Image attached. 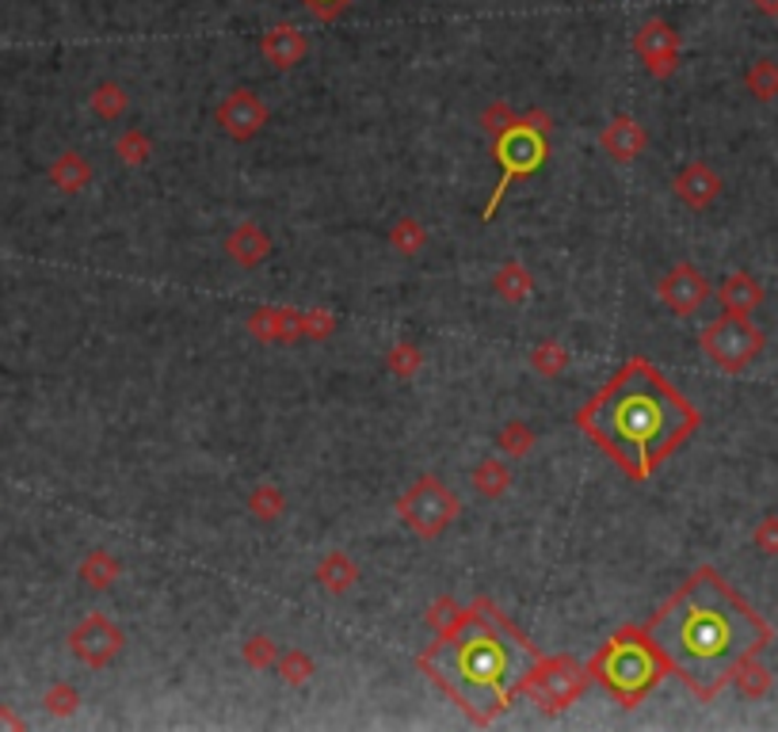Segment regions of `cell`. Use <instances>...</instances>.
Returning a JSON list of instances; mask_svg holds the SVG:
<instances>
[{
	"mask_svg": "<svg viewBox=\"0 0 778 732\" xmlns=\"http://www.w3.org/2000/svg\"><path fill=\"white\" fill-rule=\"evenodd\" d=\"M587 679H592L587 664H576V660H569V656H553V660L534 664V671L523 683V695L531 698L538 710L561 713L584 695Z\"/></svg>",
	"mask_w": 778,
	"mask_h": 732,
	"instance_id": "8",
	"label": "cell"
},
{
	"mask_svg": "<svg viewBox=\"0 0 778 732\" xmlns=\"http://www.w3.org/2000/svg\"><path fill=\"white\" fill-rule=\"evenodd\" d=\"M587 671L610 698H618L623 706H637L664 679L668 668L657 648H652L645 626H626L592 656Z\"/></svg>",
	"mask_w": 778,
	"mask_h": 732,
	"instance_id": "4",
	"label": "cell"
},
{
	"mask_svg": "<svg viewBox=\"0 0 778 732\" xmlns=\"http://www.w3.org/2000/svg\"><path fill=\"white\" fill-rule=\"evenodd\" d=\"M275 671L283 676V683L302 687V683H310V676H313V660L305 648H287V653H279Z\"/></svg>",
	"mask_w": 778,
	"mask_h": 732,
	"instance_id": "28",
	"label": "cell"
},
{
	"mask_svg": "<svg viewBox=\"0 0 778 732\" xmlns=\"http://www.w3.org/2000/svg\"><path fill=\"white\" fill-rule=\"evenodd\" d=\"M122 564L115 561L111 553H104V549H96V553L85 557V564H80V580H85L93 592H104V588H111L115 580H119Z\"/></svg>",
	"mask_w": 778,
	"mask_h": 732,
	"instance_id": "25",
	"label": "cell"
},
{
	"mask_svg": "<svg viewBox=\"0 0 778 732\" xmlns=\"http://www.w3.org/2000/svg\"><path fill=\"white\" fill-rule=\"evenodd\" d=\"M706 298H710V279L694 268V263H676V268L660 279V302H664L676 317H687V313L702 310Z\"/></svg>",
	"mask_w": 778,
	"mask_h": 732,
	"instance_id": "12",
	"label": "cell"
},
{
	"mask_svg": "<svg viewBox=\"0 0 778 732\" xmlns=\"http://www.w3.org/2000/svg\"><path fill=\"white\" fill-rule=\"evenodd\" d=\"M752 542H756L759 553L778 557V515H767V519L759 523L756 535H752Z\"/></svg>",
	"mask_w": 778,
	"mask_h": 732,
	"instance_id": "38",
	"label": "cell"
},
{
	"mask_svg": "<svg viewBox=\"0 0 778 732\" xmlns=\"http://www.w3.org/2000/svg\"><path fill=\"white\" fill-rule=\"evenodd\" d=\"M730 683H736V690H741L744 698H764L767 690H771V671H767L756 656H748V660L736 664Z\"/></svg>",
	"mask_w": 778,
	"mask_h": 732,
	"instance_id": "26",
	"label": "cell"
},
{
	"mask_svg": "<svg viewBox=\"0 0 778 732\" xmlns=\"http://www.w3.org/2000/svg\"><path fill=\"white\" fill-rule=\"evenodd\" d=\"M302 329H305V340H328L336 329V317L328 310H305Z\"/></svg>",
	"mask_w": 778,
	"mask_h": 732,
	"instance_id": "37",
	"label": "cell"
},
{
	"mask_svg": "<svg viewBox=\"0 0 778 732\" xmlns=\"http://www.w3.org/2000/svg\"><path fill=\"white\" fill-rule=\"evenodd\" d=\"M672 187H676V195L683 198L691 211H706L710 203H714L717 195H722V176H717L710 164H702V161H691V164H683L680 172H676V180H672Z\"/></svg>",
	"mask_w": 778,
	"mask_h": 732,
	"instance_id": "14",
	"label": "cell"
},
{
	"mask_svg": "<svg viewBox=\"0 0 778 732\" xmlns=\"http://www.w3.org/2000/svg\"><path fill=\"white\" fill-rule=\"evenodd\" d=\"M310 8L317 20H336V15L347 8V0H310Z\"/></svg>",
	"mask_w": 778,
	"mask_h": 732,
	"instance_id": "40",
	"label": "cell"
},
{
	"mask_svg": "<svg viewBox=\"0 0 778 732\" xmlns=\"http://www.w3.org/2000/svg\"><path fill=\"white\" fill-rule=\"evenodd\" d=\"M50 180H54V187L65 191V195H77V191H85L88 183H93V164L69 149V153H62L50 164Z\"/></svg>",
	"mask_w": 778,
	"mask_h": 732,
	"instance_id": "20",
	"label": "cell"
},
{
	"mask_svg": "<svg viewBox=\"0 0 778 732\" xmlns=\"http://www.w3.org/2000/svg\"><path fill=\"white\" fill-rule=\"evenodd\" d=\"M248 332L263 344H294V340H305L302 329V313L287 310V305H263L248 317Z\"/></svg>",
	"mask_w": 778,
	"mask_h": 732,
	"instance_id": "13",
	"label": "cell"
},
{
	"mask_svg": "<svg viewBox=\"0 0 778 732\" xmlns=\"http://www.w3.org/2000/svg\"><path fill=\"white\" fill-rule=\"evenodd\" d=\"M699 344L714 366H722V370L730 374H741L744 366L764 352V332L748 317H741V313H722V317L702 329Z\"/></svg>",
	"mask_w": 778,
	"mask_h": 732,
	"instance_id": "7",
	"label": "cell"
},
{
	"mask_svg": "<svg viewBox=\"0 0 778 732\" xmlns=\"http://www.w3.org/2000/svg\"><path fill=\"white\" fill-rule=\"evenodd\" d=\"M634 50L641 54L649 77L668 80L680 69V35H676L672 23L664 20H645L634 35Z\"/></svg>",
	"mask_w": 778,
	"mask_h": 732,
	"instance_id": "10",
	"label": "cell"
},
{
	"mask_svg": "<svg viewBox=\"0 0 778 732\" xmlns=\"http://www.w3.org/2000/svg\"><path fill=\"white\" fill-rule=\"evenodd\" d=\"M245 660H248V668H256V671L275 668V664H279L275 640H271V637H252V640L245 645Z\"/></svg>",
	"mask_w": 778,
	"mask_h": 732,
	"instance_id": "34",
	"label": "cell"
},
{
	"mask_svg": "<svg viewBox=\"0 0 778 732\" xmlns=\"http://www.w3.org/2000/svg\"><path fill=\"white\" fill-rule=\"evenodd\" d=\"M603 141V149H607L615 161H634V157H641L645 153V146H649V134H645V127L637 119H630V115H615L610 119V127L599 134Z\"/></svg>",
	"mask_w": 778,
	"mask_h": 732,
	"instance_id": "16",
	"label": "cell"
},
{
	"mask_svg": "<svg viewBox=\"0 0 778 732\" xmlns=\"http://www.w3.org/2000/svg\"><path fill=\"white\" fill-rule=\"evenodd\" d=\"M88 107H93V111L104 122H115L119 115H127L130 96H127V88H122V85H115V80H104V85L93 88V96H88Z\"/></svg>",
	"mask_w": 778,
	"mask_h": 732,
	"instance_id": "24",
	"label": "cell"
},
{
	"mask_svg": "<svg viewBox=\"0 0 778 732\" xmlns=\"http://www.w3.org/2000/svg\"><path fill=\"white\" fill-rule=\"evenodd\" d=\"M122 645H127V634L107 614H85V622L69 634L73 656L88 668H107L122 653Z\"/></svg>",
	"mask_w": 778,
	"mask_h": 732,
	"instance_id": "9",
	"label": "cell"
},
{
	"mask_svg": "<svg viewBox=\"0 0 778 732\" xmlns=\"http://www.w3.org/2000/svg\"><path fill=\"white\" fill-rule=\"evenodd\" d=\"M389 245H393L401 256H417L420 248L428 245V233L417 218H397V226L389 229Z\"/></svg>",
	"mask_w": 778,
	"mask_h": 732,
	"instance_id": "29",
	"label": "cell"
},
{
	"mask_svg": "<svg viewBox=\"0 0 778 732\" xmlns=\"http://www.w3.org/2000/svg\"><path fill=\"white\" fill-rule=\"evenodd\" d=\"M500 451L504 454H511V458H523V454H531V446H534V431L527 428V423H508V428L500 431Z\"/></svg>",
	"mask_w": 778,
	"mask_h": 732,
	"instance_id": "33",
	"label": "cell"
},
{
	"mask_svg": "<svg viewBox=\"0 0 778 732\" xmlns=\"http://www.w3.org/2000/svg\"><path fill=\"white\" fill-rule=\"evenodd\" d=\"M149 153H153V141H149L145 130H122L119 138H115V157H119L122 164H130V169H138V164L149 161Z\"/></svg>",
	"mask_w": 778,
	"mask_h": 732,
	"instance_id": "27",
	"label": "cell"
},
{
	"mask_svg": "<svg viewBox=\"0 0 778 732\" xmlns=\"http://www.w3.org/2000/svg\"><path fill=\"white\" fill-rule=\"evenodd\" d=\"M458 603L454 599H439V603H432V611H428V622H432V629H439V634H446V629L458 622Z\"/></svg>",
	"mask_w": 778,
	"mask_h": 732,
	"instance_id": "39",
	"label": "cell"
},
{
	"mask_svg": "<svg viewBox=\"0 0 778 732\" xmlns=\"http://www.w3.org/2000/svg\"><path fill=\"white\" fill-rule=\"evenodd\" d=\"M248 507H252V515L260 523H275L279 515H283V507H287V500H283V493H279L275 485H260L252 493V500H248Z\"/></svg>",
	"mask_w": 778,
	"mask_h": 732,
	"instance_id": "32",
	"label": "cell"
},
{
	"mask_svg": "<svg viewBox=\"0 0 778 732\" xmlns=\"http://www.w3.org/2000/svg\"><path fill=\"white\" fill-rule=\"evenodd\" d=\"M386 366L397 374V378H412V374L424 366V355H420V347L412 344V340H397V344L389 347V355H386Z\"/></svg>",
	"mask_w": 778,
	"mask_h": 732,
	"instance_id": "30",
	"label": "cell"
},
{
	"mask_svg": "<svg viewBox=\"0 0 778 732\" xmlns=\"http://www.w3.org/2000/svg\"><path fill=\"white\" fill-rule=\"evenodd\" d=\"M645 634L668 676L683 679L694 698L710 702L733 679L736 664L764 653L771 626L714 569H699L645 622Z\"/></svg>",
	"mask_w": 778,
	"mask_h": 732,
	"instance_id": "1",
	"label": "cell"
},
{
	"mask_svg": "<svg viewBox=\"0 0 778 732\" xmlns=\"http://www.w3.org/2000/svg\"><path fill=\"white\" fill-rule=\"evenodd\" d=\"M531 366L538 374H545V378H558V374L569 366V352L558 344V340H542V344L531 352Z\"/></svg>",
	"mask_w": 778,
	"mask_h": 732,
	"instance_id": "31",
	"label": "cell"
},
{
	"mask_svg": "<svg viewBox=\"0 0 778 732\" xmlns=\"http://www.w3.org/2000/svg\"><path fill=\"white\" fill-rule=\"evenodd\" d=\"M496 294L504 298L508 305H523L527 298L534 294V279H531V271L523 268V263H504L500 271H496Z\"/></svg>",
	"mask_w": 778,
	"mask_h": 732,
	"instance_id": "21",
	"label": "cell"
},
{
	"mask_svg": "<svg viewBox=\"0 0 778 732\" xmlns=\"http://www.w3.org/2000/svg\"><path fill=\"white\" fill-rule=\"evenodd\" d=\"M355 580H359V569H355L352 557H347L344 549H333V553L321 557L317 584L325 588L328 595H347L355 588Z\"/></svg>",
	"mask_w": 778,
	"mask_h": 732,
	"instance_id": "19",
	"label": "cell"
},
{
	"mask_svg": "<svg viewBox=\"0 0 778 732\" xmlns=\"http://www.w3.org/2000/svg\"><path fill=\"white\" fill-rule=\"evenodd\" d=\"M469 481H474V488L482 496H488V500H500V496L511 488V470H508V462H500V458H488V462H482L474 473H469Z\"/></svg>",
	"mask_w": 778,
	"mask_h": 732,
	"instance_id": "22",
	"label": "cell"
},
{
	"mask_svg": "<svg viewBox=\"0 0 778 732\" xmlns=\"http://www.w3.org/2000/svg\"><path fill=\"white\" fill-rule=\"evenodd\" d=\"M752 8H756L759 15H771V20H778V0H748Z\"/></svg>",
	"mask_w": 778,
	"mask_h": 732,
	"instance_id": "41",
	"label": "cell"
},
{
	"mask_svg": "<svg viewBox=\"0 0 778 732\" xmlns=\"http://www.w3.org/2000/svg\"><path fill=\"white\" fill-rule=\"evenodd\" d=\"M0 725H8V729H23V721L20 718H12L8 710H0Z\"/></svg>",
	"mask_w": 778,
	"mask_h": 732,
	"instance_id": "42",
	"label": "cell"
},
{
	"mask_svg": "<svg viewBox=\"0 0 778 732\" xmlns=\"http://www.w3.org/2000/svg\"><path fill=\"white\" fill-rule=\"evenodd\" d=\"M260 54L275 69H294L305 54H310V39L294 28V23H275L260 35Z\"/></svg>",
	"mask_w": 778,
	"mask_h": 732,
	"instance_id": "15",
	"label": "cell"
},
{
	"mask_svg": "<svg viewBox=\"0 0 778 732\" xmlns=\"http://www.w3.org/2000/svg\"><path fill=\"white\" fill-rule=\"evenodd\" d=\"M744 88H748L759 104H771V99H778V62H771V57L752 62L748 73H744Z\"/></svg>",
	"mask_w": 778,
	"mask_h": 732,
	"instance_id": "23",
	"label": "cell"
},
{
	"mask_svg": "<svg viewBox=\"0 0 778 732\" xmlns=\"http://www.w3.org/2000/svg\"><path fill=\"white\" fill-rule=\"evenodd\" d=\"M542 660L538 648L496 611L488 599H477L458 614L446 634L420 656V671L458 702V710L477 725L496 721L523 695L527 676Z\"/></svg>",
	"mask_w": 778,
	"mask_h": 732,
	"instance_id": "3",
	"label": "cell"
},
{
	"mask_svg": "<svg viewBox=\"0 0 778 732\" xmlns=\"http://www.w3.org/2000/svg\"><path fill=\"white\" fill-rule=\"evenodd\" d=\"M226 256L234 263H241V268H260L271 256V237L256 226V222H241V226L226 237Z\"/></svg>",
	"mask_w": 778,
	"mask_h": 732,
	"instance_id": "17",
	"label": "cell"
},
{
	"mask_svg": "<svg viewBox=\"0 0 778 732\" xmlns=\"http://www.w3.org/2000/svg\"><path fill=\"white\" fill-rule=\"evenodd\" d=\"M699 428V412L649 359H630L581 409V431L634 481H649Z\"/></svg>",
	"mask_w": 778,
	"mask_h": 732,
	"instance_id": "2",
	"label": "cell"
},
{
	"mask_svg": "<svg viewBox=\"0 0 778 732\" xmlns=\"http://www.w3.org/2000/svg\"><path fill=\"white\" fill-rule=\"evenodd\" d=\"M77 706H80V695L69 683H57V687L46 690V710L57 713V718H69Z\"/></svg>",
	"mask_w": 778,
	"mask_h": 732,
	"instance_id": "36",
	"label": "cell"
},
{
	"mask_svg": "<svg viewBox=\"0 0 778 732\" xmlns=\"http://www.w3.org/2000/svg\"><path fill=\"white\" fill-rule=\"evenodd\" d=\"M397 515L417 538H439L462 515V500L439 477H420L397 500Z\"/></svg>",
	"mask_w": 778,
	"mask_h": 732,
	"instance_id": "6",
	"label": "cell"
},
{
	"mask_svg": "<svg viewBox=\"0 0 778 732\" xmlns=\"http://www.w3.org/2000/svg\"><path fill=\"white\" fill-rule=\"evenodd\" d=\"M717 302H722L725 313H741V317H748V313L759 310V302H764V287H759L748 271H733L730 279L717 287Z\"/></svg>",
	"mask_w": 778,
	"mask_h": 732,
	"instance_id": "18",
	"label": "cell"
},
{
	"mask_svg": "<svg viewBox=\"0 0 778 732\" xmlns=\"http://www.w3.org/2000/svg\"><path fill=\"white\" fill-rule=\"evenodd\" d=\"M545 127H550V115L531 111V115H523V119L511 122L500 138H493L496 141V161H500V183H496L493 198H488V206L482 214L485 222L496 218V211H500V203H504V195H508L511 183L534 176V172L542 169V161H545Z\"/></svg>",
	"mask_w": 778,
	"mask_h": 732,
	"instance_id": "5",
	"label": "cell"
},
{
	"mask_svg": "<svg viewBox=\"0 0 778 732\" xmlns=\"http://www.w3.org/2000/svg\"><path fill=\"white\" fill-rule=\"evenodd\" d=\"M516 119H519V115L511 111V107L504 104V99H496V104H488V107H485V115H482V127H485V134H488V138H500L504 130H508Z\"/></svg>",
	"mask_w": 778,
	"mask_h": 732,
	"instance_id": "35",
	"label": "cell"
},
{
	"mask_svg": "<svg viewBox=\"0 0 778 732\" xmlns=\"http://www.w3.org/2000/svg\"><path fill=\"white\" fill-rule=\"evenodd\" d=\"M214 119H218V127L226 130V138L252 141L263 127H268V107H263V99L256 96L252 88H234L218 104Z\"/></svg>",
	"mask_w": 778,
	"mask_h": 732,
	"instance_id": "11",
	"label": "cell"
}]
</instances>
